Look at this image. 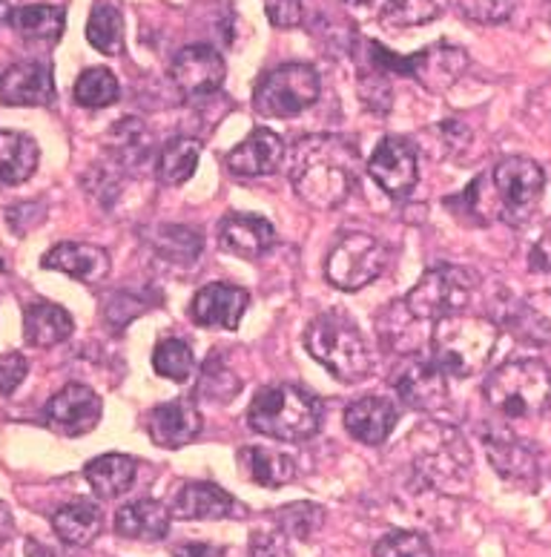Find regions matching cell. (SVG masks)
Returning <instances> with one entry per match:
<instances>
[{
    "label": "cell",
    "instance_id": "cell-1",
    "mask_svg": "<svg viewBox=\"0 0 551 557\" xmlns=\"http://www.w3.org/2000/svg\"><path fill=\"white\" fill-rule=\"evenodd\" d=\"M356 147L342 136H308L288 150L290 184L313 210H336L356 182Z\"/></svg>",
    "mask_w": 551,
    "mask_h": 557
},
{
    "label": "cell",
    "instance_id": "cell-2",
    "mask_svg": "<svg viewBox=\"0 0 551 557\" xmlns=\"http://www.w3.org/2000/svg\"><path fill=\"white\" fill-rule=\"evenodd\" d=\"M414 474L425 486L446 492L472 480V448L454 425L428 420L408 434Z\"/></svg>",
    "mask_w": 551,
    "mask_h": 557
},
{
    "label": "cell",
    "instance_id": "cell-3",
    "mask_svg": "<svg viewBox=\"0 0 551 557\" xmlns=\"http://www.w3.org/2000/svg\"><path fill=\"white\" fill-rule=\"evenodd\" d=\"M304 348L342 383H360L374 371V357L360 325L342 311H325L313 319L304 331Z\"/></svg>",
    "mask_w": 551,
    "mask_h": 557
},
{
    "label": "cell",
    "instance_id": "cell-4",
    "mask_svg": "<svg viewBox=\"0 0 551 557\" xmlns=\"http://www.w3.org/2000/svg\"><path fill=\"white\" fill-rule=\"evenodd\" d=\"M250 429L279 443H304L320 434V399L296 385H267L253 397L248 411Z\"/></svg>",
    "mask_w": 551,
    "mask_h": 557
},
{
    "label": "cell",
    "instance_id": "cell-5",
    "mask_svg": "<svg viewBox=\"0 0 551 557\" xmlns=\"http://www.w3.org/2000/svg\"><path fill=\"white\" fill-rule=\"evenodd\" d=\"M483 397L505 420H535L551 408V371L540 359H514L494 368Z\"/></svg>",
    "mask_w": 551,
    "mask_h": 557
},
{
    "label": "cell",
    "instance_id": "cell-6",
    "mask_svg": "<svg viewBox=\"0 0 551 557\" xmlns=\"http://www.w3.org/2000/svg\"><path fill=\"white\" fill-rule=\"evenodd\" d=\"M497 325L486 317L451 313L437 319L431 336L434 362L451 376L468 380L488 366L494 354Z\"/></svg>",
    "mask_w": 551,
    "mask_h": 557
},
{
    "label": "cell",
    "instance_id": "cell-7",
    "mask_svg": "<svg viewBox=\"0 0 551 557\" xmlns=\"http://www.w3.org/2000/svg\"><path fill=\"white\" fill-rule=\"evenodd\" d=\"M322 96L320 72L308 64H281L264 72L253 89V110L262 119L290 121L311 110Z\"/></svg>",
    "mask_w": 551,
    "mask_h": 557
},
{
    "label": "cell",
    "instance_id": "cell-8",
    "mask_svg": "<svg viewBox=\"0 0 551 557\" xmlns=\"http://www.w3.org/2000/svg\"><path fill=\"white\" fill-rule=\"evenodd\" d=\"M477 290V273L460 264H437L425 271L405 296L408 311L419 322H437L451 313H463Z\"/></svg>",
    "mask_w": 551,
    "mask_h": 557
},
{
    "label": "cell",
    "instance_id": "cell-9",
    "mask_svg": "<svg viewBox=\"0 0 551 557\" xmlns=\"http://www.w3.org/2000/svg\"><path fill=\"white\" fill-rule=\"evenodd\" d=\"M388 264V247L362 231H348L339 236L325 259V278L336 290L353 294L376 282Z\"/></svg>",
    "mask_w": 551,
    "mask_h": 557
},
{
    "label": "cell",
    "instance_id": "cell-10",
    "mask_svg": "<svg viewBox=\"0 0 551 557\" xmlns=\"http://www.w3.org/2000/svg\"><path fill=\"white\" fill-rule=\"evenodd\" d=\"M491 182H494L497 199H500L505 215L526 219L543 196L546 175L537 161L526 159V156H509L497 164Z\"/></svg>",
    "mask_w": 551,
    "mask_h": 557
},
{
    "label": "cell",
    "instance_id": "cell-11",
    "mask_svg": "<svg viewBox=\"0 0 551 557\" xmlns=\"http://www.w3.org/2000/svg\"><path fill=\"white\" fill-rule=\"evenodd\" d=\"M367 175L379 184V190L391 199L411 196L419 182V156L416 147L402 136H385L367 159Z\"/></svg>",
    "mask_w": 551,
    "mask_h": 557
},
{
    "label": "cell",
    "instance_id": "cell-12",
    "mask_svg": "<svg viewBox=\"0 0 551 557\" xmlns=\"http://www.w3.org/2000/svg\"><path fill=\"white\" fill-rule=\"evenodd\" d=\"M483 443H486V454L491 469L503 480H509L512 486L519 488H537L540 480V460L537 451L528 446L526 440L517 437L514 431L505 425H486L483 431Z\"/></svg>",
    "mask_w": 551,
    "mask_h": 557
},
{
    "label": "cell",
    "instance_id": "cell-13",
    "mask_svg": "<svg viewBox=\"0 0 551 557\" xmlns=\"http://www.w3.org/2000/svg\"><path fill=\"white\" fill-rule=\"evenodd\" d=\"M391 385L397 397L402 399V406L419 411V414H434V411L446 408L448 403L446 371L428 359L414 357L402 362L397 374L391 376Z\"/></svg>",
    "mask_w": 551,
    "mask_h": 557
},
{
    "label": "cell",
    "instance_id": "cell-14",
    "mask_svg": "<svg viewBox=\"0 0 551 557\" xmlns=\"http://www.w3.org/2000/svg\"><path fill=\"white\" fill-rule=\"evenodd\" d=\"M224 75H227L224 58L204 44L184 47L170 66V78L184 98L216 96L218 87L224 84Z\"/></svg>",
    "mask_w": 551,
    "mask_h": 557
},
{
    "label": "cell",
    "instance_id": "cell-15",
    "mask_svg": "<svg viewBox=\"0 0 551 557\" xmlns=\"http://www.w3.org/2000/svg\"><path fill=\"white\" fill-rule=\"evenodd\" d=\"M101 397L89 385L70 383L58 391L55 397L49 399L43 408V417L52 425V431L64 434V437H84L96 429L101 420Z\"/></svg>",
    "mask_w": 551,
    "mask_h": 557
},
{
    "label": "cell",
    "instance_id": "cell-16",
    "mask_svg": "<svg viewBox=\"0 0 551 557\" xmlns=\"http://www.w3.org/2000/svg\"><path fill=\"white\" fill-rule=\"evenodd\" d=\"M0 101L9 107H49L55 101V81L49 61H17L0 72Z\"/></svg>",
    "mask_w": 551,
    "mask_h": 557
},
{
    "label": "cell",
    "instance_id": "cell-17",
    "mask_svg": "<svg viewBox=\"0 0 551 557\" xmlns=\"http://www.w3.org/2000/svg\"><path fill=\"white\" fill-rule=\"evenodd\" d=\"M147 434L155 446L181 448L201 434V411L190 397L161 403L147 414Z\"/></svg>",
    "mask_w": 551,
    "mask_h": 557
},
{
    "label": "cell",
    "instance_id": "cell-18",
    "mask_svg": "<svg viewBox=\"0 0 551 557\" xmlns=\"http://www.w3.org/2000/svg\"><path fill=\"white\" fill-rule=\"evenodd\" d=\"M170 511L178 520L245 518V506L216 483H184L176 497H173V509Z\"/></svg>",
    "mask_w": 551,
    "mask_h": 557
},
{
    "label": "cell",
    "instance_id": "cell-19",
    "mask_svg": "<svg viewBox=\"0 0 551 557\" xmlns=\"http://www.w3.org/2000/svg\"><path fill=\"white\" fill-rule=\"evenodd\" d=\"M248 290H241L236 285H224V282H213V285L201 287L199 294L192 296L190 313L196 319V325L233 331V327H239L241 317L248 311Z\"/></svg>",
    "mask_w": 551,
    "mask_h": 557
},
{
    "label": "cell",
    "instance_id": "cell-20",
    "mask_svg": "<svg viewBox=\"0 0 551 557\" xmlns=\"http://www.w3.org/2000/svg\"><path fill=\"white\" fill-rule=\"evenodd\" d=\"M285 159H288V147L281 136L267 127H259L227 156V168L241 178H259V175L276 173Z\"/></svg>",
    "mask_w": 551,
    "mask_h": 557
},
{
    "label": "cell",
    "instance_id": "cell-21",
    "mask_svg": "<svg viewBox=\"0 0 551 557\" xmlns=\"http://www.w3.org/2000/svg\"><path fill=\"white\" fill-rule=\"evenodd\" d=\"M218 245L239 259H259L276 245V227L262 215L227 213L218 222Z\"/></svg>",
    "mask_w": 551,
    "mask_h": 557
},
{
    "label": "cell",
    "instance_id": "cell-22",
    "mask_svg": "<svg viewBox=\"0 0 551 557\" xmlns=\"http://www.w3.org/2000/svg\"><path fill=\"white\" fill-rule=\"evenodd\" d=\"M400 422V408L388 397H362L345 408V431L365 446H383Z\"/></svg>",
    "mask_w": 551,
    "mask_h": 557
},
{
    "label": "cell",
    "instance_id": "cell-23",
    "mask_svg": "<svg viewBox=\"0 0 551 557\" xmlns=\"http://www.w3.org/2000/svg\"><path fill=\"white\" fill-rule=\"evenodd\" d=\"M40 268L47 271L66 273V276L87 282V285H98L110 276V256L107 250L96 245H84V242H61L49 253H43Z\"/></svg>",
    "mask_w": 551,
    "mask_h": 557
},
{
    "label": "cell",
    "instance_id": "cell-24",
    "mask_svg": "<svg viewBox=\"0 0 551 557\" xmlns=\"http://www.w3.org/2000/svg\"><path fill=\"white\" fill-rule=\"evenodd\" d=\"M170 520H173V511L164 503L136 500L115 511V532L127 541L155 543L167 537Z\"/></svg>",
    "mask_w": 551,
    "mask_h": 557
},
{
    "label": "cell",
    "instance_id": "cell-25",
    "mask_svg": "<svg viewBox=\"0 0 551 557\" xmlns=\"http://www.w3.org/2000/svg\"><path fill=\"white\" fill-rule=\"evenodd\" d=\"M75 331V319L55 302H33L24 308V339L29 348H52L66 343Z\"/></svg>",
    "mask_w": 551,
    "mask_h": 557
},
{
    "label": "cell",
    "instance_id": "cell-26",
    "mask_svg": "<svg viewBox=\"0 0 551 557\" xmlns=\"http://www.w3.org/2000/svg\"><path fill=\"white\" fill-rule=\"evenodd\" d=\"M52 529L66 546H89L104 529V515L92 500L64 503L52 515Z\"/></svg>",
    "mask_w": 551,
    "mask_h": 557
},
{
    "label": "cell",
    "instance_id": "cell-27",
    "mask_svg": "<svg viewBox=\"0 0 551 557\" xmlns=\"http://www.w3.org/2000/svg\"><path fill=\"white\" fill-rule=\"evenodd\" d=\"M136 471V460L127 457V454H101V457L87 462L84 478H87V483L101 500H115L133 486Z\"/></svg>",
    "mask_w": 551,
    "mask_h": 557
},
{
    "label": "cell",
    "instance_id": "cell-28",
    "mask_svg": "<svg viewBox=\"0 0 551 557\" xmlns=\"http://www.w3.org/2000/svg\"><path fill=\"white\" fill-rule=\"evenodd\" d=\"M40 150L33 136L15 133V129H0V184L29 182L38 170Z\"/></svg>",
    "mask_w": 551,
    "mask_h": 557
},
{
    "label": "cell",
    "instance_id": "cell-29",
    "mask_svg": "<svg viewBox=\"0 0 551 557\" xmlns=\"http://www.w3.org/2000/svg\"><path fill=\"white\" fill-rule=\"evenodd\" d=\"M239 466L245 471V478L253 480L262 488H281L296 478V462L290 460L288 454L273 451V448H241Z\"/></svg>",
    "mask_w": 551,
    "mask_h": 557
},
{
    "label": "cell",
    "instance_id": "cell-30",
    "mask_svg": "<svg viewBox=\"0 0 551 557\" xmlns=\"http://www.w3.org/2000/svg\"><path fill=\"white\" fill-rule=\"evenodd\" d=\"M64 7H49V3H29L9 12V26L15 29V35L40 44H55L64 35Z\"/></svg>",
    "mask_w": 551,
    "mask_h": 557
},
{
    "label": "cell",
    "instance_id": "cell-31",
    "mask_svg": "<svg viewBox=\"0 0 551 557\" xmlns=\"http://www.w3.org/2000/svg\"><path fill=\"white\" fill-rule=\"evenodd\" d=\"M512 331L528 345L551 348V290L526 296L512 313Z\"/></svg>",
    "mask_w": 551,
    "mask_h": 557
},
{
    "label": "cell",
    "instance_id": "cell-32",
    "mask_svg": "<svg viewBox=\"0 0 551 557\" xmlns=\"http://www.w3.org/2000/svg\"><path fill=\"white\" fill-rule=\"evenodd\" d=\"M201 159V141L187 136L170 138L164 147H161L159 159H155V175H159L161 184L167 187H178L187 178H192L196 168H199Z\"/></svg>",
    "mask_w": 551,
    "mask_h": 557
},
{
    "label": "cell",
    "instance_id": "cell-33",
    "mask_svg": "<svg viewBox=\"0 0 551 557\" xmlns=\"http://www.w3.org/2000/svg\"><path fill=\"white\" fill-rule=\"evenodd\" d=\"M89 44L104 52V55H118L124 49V17L121 9L112 3H96L87 21Z\"/></svg>",
    "mask_w": 551,
    "mask_h": 557
},
{
    "label": "cell",
    "instance_id": "cell-34",
    "mask_svg": "<svg viewBox=\"0 0 551 557\" xmlns=\"http://www.w3.org/2000/svg\"><path fill=\"white\" fill-rule=\"evenodd\" d=\"M75 101L87 110H104V107L115 104L121 96L118 78L112 75L104 66H92V70H84L75 81L73 89Z\"/></svg>",
    "mask_w": 551,
    "mask_h": 557
},
{
    "label": "cell",
    "instance_id": "cell-35",
    "mask_svg": "<svg viewBox=\"0 0 551 557\" xmlns=\"http://www.w3.org/2000/svg\"><path fill=\"white\" fill-rule=\"evenodd\" d=\"M107 147L121 164H141L150 156V133L138 119H124L110 129Z\"/></svg>",
    "mask_w": 551,
    "mask_h": 557
},
{
    "label": "cell",
    "instance_id": "cell-36",
    "mask_svg": "<svg viewBox=\"0 0 551 557\" xmlns=\"http://www.w3.org/2000/svg\"><path fill=\"white\" fill-rule=\"evenodd\" d=\"M201 236L192 227H184V224H164L155 236V250L161 253V259H167L173 264H181V268H190V264L199 262L201 256Z\"/></svg>",
    "mask_w": 551,
    "mask_h": 557
},
{
    "label": "cell",
    "instance_id": "cell-37",
    "mask_svg": "<svg viewBox=\"0 0 551 557\" xmlns=\"http://www.w3.org/2000/svg\"><path fill=\"white\" fill-rule=\"evenodd\" d=\"M152 368L155 374L164 376V380H173V383H187L196 371V354L184 339H161L152 350Z\"/></svg>",
    "mask_w": 551,
    "mask_h": 557
},
{
    "label": "cell",
    "instance_id": "cell-38",
    "mask_svg": "<svg viewBox=\"0 0 551 557\" xmlns=\"http://www.w3.org/2000/svg\"><path fill=\"white\" fill-rule=\"evenodd\" d=\"M196 391H199L201 399H210V403H230L241 391V380L224 362V354H213V357H208L204 368H201L199 388Z\"/></svg>",
    "mask_w": 551,
    "mask_h": 557
},
{
    "label": "cell",
    "instance_id": "cell-39",
    "mask_svg": "<svg viewBox=\"0 0 551 557\" xmlns=\"http://www.w3.org/2000/svg\"><path fill=\"white\" fill-rule=\"evenodd\" d=\"M437 17V0H388L379 12L385 29H414V26L431 24Z\"/></svg>",
    "mask_w": 551,
    "mask_h": 557
},
{
    "label": "cell",
    "instance_id": "cell-40",
    "mask_svg": "<svg viewBox=\"0 0 551 557\" xmlns=\"http://www.w3.org/2000/svg\"><path fill=\"white\" fill-rule=\"evenodd\" d=\"M491 178L488 175H477L468 187H465L456 199H448V205H456L454 213H460L463 210V215H472L474 222L479 224H488L491 219H494V213L491 210L500 208V199H497V190L491 187Z\"/></svg>",
    "mask_w": 551,
    "mask_h": 557
},
{
    "label": "cell",
    "instance_id": "cell-41",
    "mask_svg": "<svg viewBox=\"0 0 551 557\" xmlns=\"http://www.w3.org/2000/svg\"><path fill=\"white\" fill-rule=\"evenodd\" d=\"M322 520H325V511L316 503H290L276 515L281 534H293V537H302V541H308L320 529Z\"/></svg>",
    "mask_w": 551,
    "mask_h": 557
},
{
    "label": "cell",
    "instance_id": "cell-42",
    "mask_svg": "<svg viewBox=\"0 0 551 557\" xmlns=\"http://www.w3.org/2000/svg\"><path fill=\"white\" fill-rule=\"evenodd\" d=\"M374 557H434V552L423 534L391 532L376 543Z\"/></svg>",
    "mask_w": 551,
    "mask_h": 557
},
{
    "label": "cell",
    "instance_id": "cell-43",
    "mask_svg": "<svg viewBox=\"0 0 551 557\" xmlns=\"http://www.w3.org/2000/svg\"><path fill=\"white\" fill-rule=\"evenodd\" d=\"M517 0H456V12L474 24H503L514 15Z\"/></svg>",
    "mask_w": 551,
    "mask_h": 557
},
{
    "label": "cell",
    "instance_id": "cell-44",
    "mask_svg": "<svg viewBox=\"0 0 551 557\" xmlns=\"http://www.w3.org/2000/svg\"><path fill=\"white\" fill-rule=\"evenodd\" d=\"M145 311H147V305H141L138 296H129V294H112L110 302L104 305L107 325H110L112 331H124L133 319L141 317Z\"/></svg>",
    "mask_w": 551,
    "mask_h": 557
},
{
    "label": "cell",
    "instance_id": "cell-45",
    "mask_svg": "<svg viewBox=\"0 0 551 557\" xmlns=\"http://www.w3.org/2000/svg\"><path fill=\"white\" fill-rule=\"evenodd\" d=\"M26 374H29V359L24 354H0V394L9 397L15 394L17 385L24 383Z\"/></svg>",
    "mask_w": 551,
    "mask_h": 557
},
{
    "label": "cell",
    "instance_id": "cell-46",
    "mask_svg": "<svg viewBox=\"0 0 551 557\" xmlns=\"http://www.w3.org/2000/svg\"><path fill=\"white\" fill-rule=\"evenodd\" d=\"M264 15L276 29H293L302 24V0H264Z\"/></svg>",
    "mask_w": 551,
    "mask_h": 557
},
{
    "label": "cell",
    "instance_id": "cell-47",
    "mask_svg": "<svg viewBox=\"0 0 551 557\" xmlns=\"http://www.w3.org/2000/svg\"><path fill=\"white\" fill-rule=\"evenodd\" d=\"M248 557H293L288 546V534L281 532H253L250 534Z\"/></svg>",
    "mask_w": 551,
    "mask_h": 557
},
{
    "label": "cell",
    "instance_id": "cell-48",
    "mask_svg": "<svg viewBox=\"0 0 551 557\" xmlns=\"http://www.w3.org/2000/svg\"><path fill=\"white\" fill-rule=\"evenodd\" d=\"M528 264H531V271L551 273V231H546L543 236L537 239V245L531 247Z\"/></svg>",
    "mask_w": 551,
    "mask_h": 557
},
{
    "label": "cell",
    "instance_id": "cell-49",
    "mask_svg": "<svg viewBox=\"0 0 551 557\" xmlns=\"http://www.w3.org/2000/svg\"><path fill=\"white\" fill-rule=\"evenodd\" d=\"M173 557H224V549L213 543H184L173 549Z\"/></svg>",
    "mask_w": 551,
    "mask_h": 557
},
{
    "label": "cell",
    "instance_id": "cell-50",
    "mask_svg": "<svg viewBox=\"0 0 551 557\" xmlns=\"http://www.w3.org/2000/svg\"><path fill=\"white\" fill-rule=\"evenodd\" d=\"M15 532V523H12V515H9L7 503H0V546L12 537Z\"/></svg>",
    "mask_w": 551,
    "mask_h": 557
},
{
    "label": "cell",
    "instance_id": "cell-51",
    "mask_svg": "<svg viewBox=\"0 0 551 557\" xmlns=\"http://www.w3.org/2000/svg\"><path fill=\"white\" fill-rule=\"evenodd\" d=\"M26 552H29L26 557H58L55 552L49 549V546H43V543H38V541H26Z\"/></svg>",
    "mask_w": 551,
    "mask_h": 557
},
{
    "label": "cell",
    "instance_id": "cell-52",
    "mask_svg": "<svg viewBox=\"0 0 551 557\" xmlns=\"http://www.w3.org/2000/svg\"><path fill=\"white\" fill-rule=\"evenodd\" d=\"M9 12H12V9H9V0H0V21H9Z\"/></svg>",
    "mask_w": 551,
    "mask_h": 557
},
{
    "label": "cell",
    "instance_id": "cell-53",
    "mask_svg": "<svg viewBox=\"0 0 551 557\" xmlns=\"http://www.w3.org/2000/svg\"><path fill=\"white\" fill-rule=\"evenodd\" d=\"M348 7H365V3H371V0H345Z\"/></svg>",
    "mask_w": 551,
    "mask_h": 557
},
{
    "label": "cell",
    "instance_id": "cell-54",
    "mask_svg": "<svg viewBox=\"0 0 551 557\" xmlns=\"http://www.w3.org/2000/svg\"><path fill=\"white\" fill-rule=\"evenodd\" d=\"M0 268H3V262H0Z\"/></svg>",
    "mask_w": 551,
    "mask_h": 557
}]
</instances>
